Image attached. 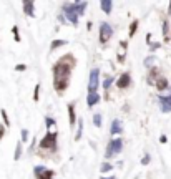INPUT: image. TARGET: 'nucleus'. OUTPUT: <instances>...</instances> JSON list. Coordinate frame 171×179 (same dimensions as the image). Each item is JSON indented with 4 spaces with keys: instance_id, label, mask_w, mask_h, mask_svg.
<instances>
[{
    "instance_id": "f257e3e1",
    "label": "nucleus",
    "mask_w": 171,
    "mask_h": 179,
    "mask_svg": "<svg viewBox=\"0 0 171 179\" xmlns=\"http://www.w3.org/2000/svg\"><path fill=\"white\" fill-rule=\"evenodd\" d=\"M75 65H76V60L73 58V55H70V53L62 56L53 65V86L60 95L68 88L70 75H72V70L75 68Z\"/></svg>"
},
{
    "instance_id": "f03ea898",
    "label": "nucleus",
    "mask_w": 171,
    "mask_h": 179,
    "mask_svg": "<svg viewBox=\"0 0 171 179\" xmlns=\"http://www.w3.org/2000/svg\"><path fill=\"white\" fill-rule=\"evenodd\" d=\"M57 138H58V133L57 131H50L47 133V134L42 138V141H40V149L42 151H48V153H55L57 151Z\"/></svg>"
},
{
    "instance_id": "7ed1b4c3",
    "label": "nucleus",
    "mask_w": 171,
    "mask_h": 179,
    "mask_svg": "<svg viewBox=\"0 0 171 179\" xmlns=\"http://www.w3.org/2000/svg\"><path fill=\"white\" fill-rule=\"evenodd\" d=\"M123 151V140L121 138H115L108 143V148H107V153H105V158L111 159L115 154H120Z\"/></svg>"
},
{
    "instance_id": "20e7f679",
    "label": "nucleus",
    "mask_w": 171,
    "mask_h": 179,
    "mask_svg": "<svg viewBox=\"0 0 171 179\" xmlns=\"http://www.w3.org/2000/svg\"><path fill=\"white\" fill-rule=\"evenodd\" d=\"M63 17H65V20H68L72 25H78V15L75 13V10L72 7V3H63Z\"/></svg>"
},
{
    "instance_id": "39448f33",
    "label": "nucleus",
    "mask_w": 171,
    "mask_h": 179,
    "mask_svg": "<svg viewBox=\"0 0 171 179\" xmlns=\"http://www.w3.org/2000/svg\"><path fill=\"white\" fill-rule=\"evenodd\" d=\"M113 37V28L107 22H102L100 25V43H107L108 40Z\"/></svg>"
},
{
    "instance_id": "423d86ee",
    "label": "nucleus",
    "mask_w": 171,
    "mask_h": 179,
    "mask_svg": "<svg viewBox=\"0 0 171 179\" xmlns=\"http://www.w3.org/2000/svg\"><path fill=\"white\" fill-rule=\"evenodd\" d=\"M98 85H100V70L98 68H93L90 71V80H88V93L97 91Z\"/></svg>"
},
{
    "instance_id": "0eeeda50",
    "label": "nucleus",
    "mask_w": 171,
    "mask_h": 179,
    "mask_svg": "<svg viewBox=\"0 0 171 179\" xmlns=\"http://www.w3.org/2000/svg\"><path fill=\"white\" fill-rule=\"evenodd\" d=\"M33 174H35V179H53L55 172L52 169H47L43 166H35L33 167Z\"/></svg>"
},
{
    "instance_id": "6e6552de",
    "label": "nucleus",
    "mask_w": 171,
    "mask_h": 179,
    "mask_svg": "<svg viewBox=\"0 0 171 179\" xmlns=\"http://www.w3.org/2000/svg\"><path fill=\"white\" fill-rule=\"evenodd\" d=\"M130 85H131V75H130L128 71L123 73L121 76L116 80V88L118 90H126Z\"/></svg>"
},
{
    "instance_id": "1a4fd4ad",
    "label": "nucleus",
    "mask_w": 171,
    "mask_h": 179,
    "mask_svg": "<svg viewBox=\"0 0 171 179\" xmlns=\"http://www.w3.org/2000/svg\"><path fill=\"white\" fill-rule=\"evenodd\" d=\"M158 103L163 113H171V93L168 96H158Z\"/></svg>"
},
{
    "instance_id": "9d476101",
    "label": "nucleus",
    "mask_w": 171,
    "mask_h": 179,
    "mask_svg": "<svg viewBox=\"0 0 171 179\" xmlns=\"http://www.w3.org/2000/svg\"><path fill=\"white\" fill-rule=\"evenodd\" d=\"M23 12L27 17H35V3L32 0H23Z\"/></svg>"
},
{
    "instance_id": "9b49d317",
    "label": "nucleus",
    "mask_w": 171,
    "mask_h": 179,
    "mask_svg": "<svg viewBox=\"0 0 171 179\" xmlns=\"http://www.w3.org/2000/svg\"><path fill=\"white\" fill-rule=\"evenodd\" d=\"M168 86H169L168 78H164V76H158V78H156V82H155V88H156L158 91H164V90H168Z\"/></svg>"
},
{
    "instance_id": "f8f14e48",
    "label": "nucleus",
    "mask_w": 171,
    "mask_h": 179,
    "mask_svg": "<svg viewBox=\"0 0 171 179\" xmlns=\"http://www.w3.org/2000/svg\"><path fill=\"white\" fill-rule=\"evenodd\" d=\"M110 133L111 134H120V133H123V124L120 119H113L111 121V126H110Z\"/></svg>"
},
{
    "instance_id": "ddd939ff",
    "label": "nucleus",
    "mask_w": 171,
    "mask_h": 179,
    "mask_svg": "<svg viewBox=\"0 0 171 179\" xmlns=\"http://www.w3.org/2000/svg\"><path fill=\"white\" fill-rule=\"evenodd\" d=\"M68 121H70V128H75V121H76V114H75V103H68Z\"/></svg>"
},
{
    "instance_id": "4468645a",
    "label": "nucleus",
    "mask_w": 171,
    "mask_h": 179,
    "mask_svg": "<svg viewBox=\"0 0 171 179\" xmlns=\"http://www.w3.org/2000/svg\"><path fill=\"white\" fill-rule=\"evenodd\" d=\"M72 7L75 10V13L78 15V18L85 13V8H86V2H72Z\"/></svg>"
},
{
    "instance_id": "2eb2a0df",
    "label": "nucleus",
    "mask_w": 171,
    "mask_h": 179,
    "mask_svg": "<svg viewBox=\"0 0 171 179\" xmlns=\"http://www.w3.org/2000/svg\"><path fill=\"white\" fill-rule=\"evenodd\" d=\"M98 101H100V95L97 93V91H93V93H88V95H86V105H88V108L95 106Z\"/></svg>"
},
{
    "instance_id": "dca6fc26",
    "label": "nucleus",
    "mask_w": 171,
    "mask_h": 179,
    "mask_svg": "<svg viewBox=\"0 0 171 179\" xmlns=\"http://www.w3.org/2000/svg\"><path fill=\"white\" fill-rule=\"evenodd\" d=\"M100 8H102L103 13L110 15L111 10H113V2H111V0H102V2H100Z\"/></svg>"
},
{
    "instance_id": "f3484780",
    "label": "nucleus",
    "mask_w": 171,
    "mask_h": 179,
    "mask_svg": "<svg viewBox=\"0 0 171 179\" xmlns=\"http://www.w3.org/2000/svg\"><path fill=\"white\" fill-rule=\"evenodd\" d=\"M163 40L164 42H169V24L168 20H163Z\"/></svg>"
},
{
    "instance_id": "a211bd4d",
    "label": "nucleus",
    "mask_w": 171,
    "mask_h": 179,
    "mask_svg": "<svg viewBox=\"0 0 171 179\" xmlns=\"http://www.w3.org/2000/svg\"><path fill=\"white\" fill-rule=\"evenodd\" d=\"M156 75H158V68L155 66V68H150V75H148V83L150 85H155V82H156Z\"/></svg>"
},
{
    "instance_id": "6ab92c4d",
    "label": "nucleus",
    "mask_w": 171,
    "mask_h": 179,
    "mask_svg": "<svg viewBox=\"0 0 171 179\" xmlns=\"http://www.w3.org/2000/svg\"><path fill=\"white\" fill-rule=\"evenodd\" d=\"M45 124H47V129H48V133H50V131H55L57 123H55V119H53V118L47 116V118H45Z\"/></svg>"
},
{
    "instance_id": "aec40b11",
    "label": "nucleus",
    "mask_w": 171,
    "mask_h": 179,
    "mask_svg": "<svg viewBox=\"0 0 171 179\" xmlns=\"http://www.w3.org/2000/svg\"><path fill=\"white\" fill-rule=\"evenodd\" d=\"M138 24H140L138 20H133V22H131V25H130V32H128V38H133V37H135L136 28H138Z\"/></svg>"
},
{
    "instance_id": "412c9836",
    "label": "nucleus",
    "mask_w": 171,
    "mask_h": 179,
    "mask_svg": "<svg viewBox=\"0 0 171 179\" xmlns=\"http://www.w3.org/2000/svg\"><path fill=\"white\" fill-rule=\"evenodd\" d=\"M63 45H67V42H65V40H53V42H52V45H50V51H55L57 48L63 47Z\"/></svg>"
},
{
    "instance_id": "4be33fe9",
    "label": "nucleus",
    "mask_w": 171,
    "mask_h": 179,
    "mask_svg": "<svg viewBox=\"0 0 171 179\" xmlns=\"http://www.w3.org/2000/svg\"><path fill=\"white\" fill-rule=\"evenodd\" d=\"M81 133H83V121L78 119V129H76V134H75V141L81 140Z\"/></svg>"
},
{
    "instance_id": "5701e85b",
    "label": "nucleus",
    "mask_w": 171,
    "mask_h": 179,
    "mask_svg": "<svg viewBox=\"0 0 171 179\" xmlns=\"http://www.w3.org/2000/svg\"><path fill=\"white\" fill-rule=\"evenodd\" d=\"M113 82H115V78L107 76V78L103 80V90H105V91H108V90H110V86L113 85Z\"/></svg>"
},
{
    "instance_id": "b1692460",
    "label": "nucleus",
    "mask_w": 171,
    "mask_h": 179,
    "mask_svg": "<svg viewBox=\"0 0 171 179\" xmlns=\"http://www.w3.org/2000/svg\"><path fill=\"white\" fill-rule=\"evenodd\" d=\"M22 158V141L17 143V148H15V154H14V159L19 161Z\"/></svg>"
},
{
    "instance_id": "393cba45",
    "label": "nucleus",
    "mask_w": 171,
    "mask_h": 179,
    "mask_svg": "<svg viewBox=\"0 0 171 179\" xmlns=\"http://www.w3.org/2000/svg\"><path fill=\"white\" fill-rule=\"evenodd\" d=\"M111 169H113V166H111L110 163H107V161H105V163H102V166H100V171H102V174H103V172H110Z\"/></svg>"
},
{
    "instance_id": "a878e982",
    "label": "nucleus",
    "mask_w": 171,
    "mask_h": 179,
    "mask_svg": "<svg viewBox=\"0 0 171 179\" xmlns=\"http://www.w3.org/2000/svg\"><path fill=\"white\" fill-rule=\"evenodd\" d=\"M102 123H103V119H102V114L97 113L95 116H93V124L97 126V128H102Z\"/></svg>"
},
{
    "instance_id": "bb28decb",
    "label": "nucleus",
    "mask_w": 171,
    "mask_h": 179,
    "mask_svg": "<svg viewBox=\"0 0 171 179\" xmlns=\"http://www.w3.org/2000/svg\"><path fill=\"white\" fill-rule=\"evenodd\" d=\"M0 114H2V118H3L5 128H10V119H8V116H7V111H5V109H0Z\"/></svg>"
},
{
    "instance_id": "cd10ccee",
    "label": "nucleus",
    "mask_w": 171,
    "mask_h": 179,
    "mask_svg": "<svg viewBox=\"0 0 171 179\" xmlns=\"http://www.w3.org/2000/svg\"><path fill=\"white\" fill-rule=\"evenodd\" d=\"M12 33H14V38H15V42L17 43H20V33H19V27H17V25H14V27H12Z\"/></svg>"
},
{
    "instance_id": "c85d7f7f",
    "label": "nucleus",
    "mask_w": 171,
    "mask_h": 179,
    "mask_svg": "<svg viewBox=\"0 0 171 179\" xmlns=\"http://www.w3.org/2000/svg\"><path fill=\"white\" fill-rule=\"evenodd\" d=\"M153 63H155V56H146V58H145V66L146 68H153Z\"/></svg>"
},
{
    "instance_id": "c756f323",
    "label": "nucleus",
    "mask_w": 171,
    "mask_h": 179,
    "mask_svg": "<svg viewBox=\"0 0 171 179\" xmlns=\"http://www.w3.org/2000/svg\"><path fill=\"white\" fill-rule=\"evenodd\" d=\"M38 91H40V83L35 85V91H33V101H38Z\"/></svg>"
},
{
    "instance_id": "7c9ffc66",
    "label": "nucleus",
    "mask_w": 171,
    "mask_h": 179,
    "mask_svg": "<svg viewBox=\"0 0 171 179\" xmlns=\"http://www.w3.org/2000/svg\"><path fill=\"white\" fill-rule=\"evenodd\" d=\"M161 47V43L160 42H155V43H150V51H155V50H158V48H160Z\"/></svg>"
},
{
    "instance_id": "2f4dec72",
    "label": "nucleus",
    "mask_w": 171,
    "mask_h": 179,
    "mask_svg": "<svg viewBox=\"0 0 171 179\" xmlns=\"http://www.w3.org/2000/svg\"><path fill=\"white\" fill-rule=\"evenodd\" d=\"M150 161H151V156H150V154H145V158L141 159V164H143V166H148Z\"/></svg>"
},
{
    "instance_id": "473e14b6",
    "label": "nucleus",
    "mask_w": 171,
    "mask_h": 179,
    "mask_svg": "<svg viewBox=\"0 0 171 179\" xmlns=\"http://www.w3.org/2000/svg\"><path fill=\"white\" fill-rule=\"evenodd\" d=\"M28 141V129H22V143Z\"/></svg>"
},
{
    "instance_id": "72a5a7b5",
    "label": "nucleus",
    "mask_w": 171,
    "mask_h": 179,
    "mask_svg": "<svg viewBox=\"0 0 171 179\" xmlns=\"http://www.w3.org/2000/svg\"><path fill=\"white\" fill-rule=\"evenodd\" d=\"M15 70H17V71H25V70H27V65L20 63V65H17V66H15Z\"/></svg>"
},
{
    "instance_id": "f704fd0d",
    "label": "nucleus",
    "mask_w": 171,
    "mask_h": 179,
    "mask_svg": "<svg viewBox=\"0 0 171 179\" xmlns=\"http://www.w3.org/2000/svg\"><path fill=\"white\" fill-rule=\"evenodd\" d=\"M166 141H168V138H166V134H161V136H160V143H163V144H164V143H166Z\"/></svg>"
},
{
    "instance_id": "c9c22d12",
    "label": "nucleus",
    "mask_w": 171,
    "mask_h": 179,
    "mask_svg": "<svg viewBox=\"0 0 171 179\" xmlns=\"http://www.w3.org/2000/svg\"><path fill=\"white\" fill-rule=\"evenodd\" d=\"M146 43H151V33H146Z\"/></svg>"
},
{
    "instance_id": "e433bc0d",
    "label": "nucleus",
    "mask_w": 171,
    "mask_h": 179,
    "mask_svg": "<svg viewBox=\"0 0 171 179\" xmlns=\"http://www.w3.org/2000/svg\"><path fill=\"white\" fill-rule=\"evenodd\" d=\"M86 30H88V32L91 30V22H88V24H86Z\"/></svg>"
},
{
    "instance_id": "4c0bfd02",
    "label": "nucleus",
    "mask_w": 171,
    "mask_h": 179,
    "mask_svg": "<svg viewBox=\"0 0 171 179\" xmlns=\"http://www.w3.org/2000/svg\"><path fill=\"white\" fill-rule=\"evenodd\" d=\"M102 179H116L115 176H110V177H102Z\"/></svg>"
}]
</instances>
